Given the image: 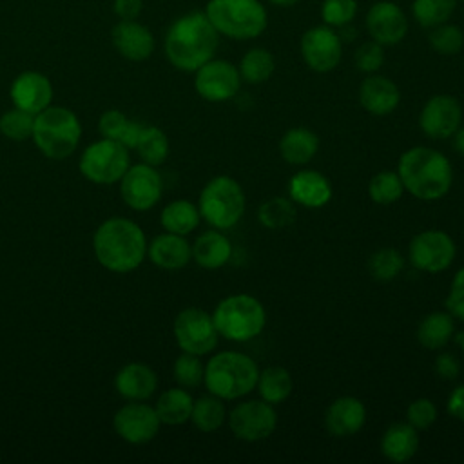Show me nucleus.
Segmentation results:
<instances>
[{
	"label": "nucleus",
	"instance_id": "obj_1",
	"mask_svg": "<svg viewBox=\"0 0 464 464\" xmlns=\"http://www.w3.org/2000/svg\"><path fill=\"white\" fill-rule=\"evenodd\" d=\"M219 33L214 29L205 11H190L176 18L167 29L165 56L178 71L194 72L214 58Z\"/></svg>",
	"mask_w": 464,
	"mask_h": 464
},
{
	"label": "nucleus",
	"instance_id": "obj_2",
	"mask_svg": "<svg viewBox=\"0 0 464 464\" xmlns=\"http://www.w3.org/2000/svg\"><path fill=\"white\" fill-rule=\"evenodd\" d=\"M404 192L420 201L442 199L453 185V167L440 150L417 145L404 150L397 163Z\"/></svg>",
	"mask_w": 464,
	"mask_h": 464
},
{
	"label": "nucleus",
	"instance_id": "obj_3",
	"mask_svg": "<svg viewBox=\"0 0 464 464\" xmlns=\"http://www.w3.org/2000/svg\"><path fill=\"white\" fill-rule=\"evenodd\" d=\"M147 245L141 227L127 218L105 219L92 236V250L98 263L116 274L136 270L147 256Z\"/></svg>",
	"mask_w": 464,
	"mask_h": 464
},
{
	"label": "nucleus",
	"instance_id": "obj_4",
	"mask_svg": "<svg viewBox=\"0 0 464 464\" xmlns=\"http://www.w3.org/2000/svg\"><path fill=\"white\" fill-rule=\"evenodd\" d=\"M259 377L257 362L243 352L223 350L205 362L203 384L208 393L227 401H237L256 390Z\"/></svg>",
	"mask_w": 464,
	"mask_h": 464
},
{
	"label": "nucleus",
	"instance_id": "obj_5",
	"mask_svg": "<svg viewBox=\"0 0 464 464\" xmlns=\"http://www.w3.org/2000/svg\"><path fill=\"white\" fill-rule=\"evenodd\" d=\"M212 319L219 337L230 343H248L263 334L266 308L250 294H232L216 304Z\"/></svg>",
	"mask_w": 464,
	"mask_h": 464
},
{
	"label": "nucleus",
	"instance_id": "obj_6",
	"mask_svg": "<svg viewBox=\"0 0 464 464\" xmlns=\"http://www.w3.org/2000/svg\"><path fill=\"white\" fill-rule=\"evenodd\" d=\"M201 219L218 230L234 228L245 216L246 196L241 183L227 174L214 176L205 183L198 198Z\"/></svg>",
	"mask_w": 464,
	"mask_h": 464
},
{
	"label": "nucleus",
	"instance_id": "obj_7",
	"mask_svg": "<svg viewBox=\"0 0 464 464\" xmlns=\"http://www.w3.org/2000/svg\"><path fill=\"white\" fill-rule=\"evenodd\" d=\"M205 14L214 29L230 40H254L268 27V13L259 0H208Z\"/></svg>",
	"mask_w": 464,
	"mask_h": 464
},
{
	"label": "nucleus",
	"instance_id": "obj_8",
	"mask_svg": "<svg viewBox=\"0 0 464 464\" xmlns=\"http://www.w3.org/2000/svg\"><path fill=\"white\" fill-rule=\"evenodd\" d=\"M33 141L36 149L49 160L69 158L82 138V125L78 116L65 107L49 105L34 114Z\"/></svg>",
	"mask_w": 464,
	"mask_h": 464
},
{
	"label": "nucleus",
	"instance_id": "obj_9",
	"mask_svg": "<svg viewBox=\"0 0 464 464\" xmlns=\"http://www.w3.org/2000/svg\"><path fill=\"white\" fill-rule=\"evenodd\" d=\"M129 165V149L109 138L91 143L78 163L82 176L98 185H112L120 181Z\"/></svg>",
	"mask_w": 464,
	"mask_h": 464
},
{
	"label": "nucleus",
	"instance_id": "obj_10",
	"mask_svg": "<svg viewBox=\"0 0 464 464\" xmlns=\"http://www.w3.org/2000/svg\"><path fill=\"white\" fill-rule=\"evenodd\" d=\"M457 257V245L453 237L440 228H428L417 232L408 245L410 265L426 274H439L448 270Z\"/></svg>",
	"mask_w": 464,
	"mask_h": 464
},
{
	"label": "nucleus",
	"instance_id": "obj_11",
	"mask_svg": "<svg viewBox=\"0 0 464 464\" xmlns=\"http://www.w3.org/2000/svg\"><path fill=\"white\" fill-rule=\"evenodd\" d=\"M232 435L243 442H259L268 439L277 428V411L274 404L263 399L239 401L227 415Z\"/></svg>",
	"mask_w": 464,
	"mask_h": 464
},
{
	"label": "nucleus",
	"instance_id": "obj_12",
	"mask_svg": "<svg viewBox=\"0 0 464 464\" xmlns=\"http://www.w3.org/2000/svg\"><path fill=\"white\" fill-rule=\"evenodd\" d=\"M172 332L178 348L194 355H207L214 352L219 341L212 314L196 306L183 308L176 315Z\"/></svg>",
	"mask_w": 464,
	"mask_h": 464
},
{
	"label": "nucleus",
	"instance_id": "obj_13",
	"mask_svg": "<svg viewBox=\"0 0 464 464\" xmlns=\"http://www.w3.org/2000/svg\"><path fill=\"white\" fill-rule=\"evenodd\" d=\"M241 76L237 67L221 58H210L199 69L194 71L196 92L212 103L228 102L237 96L241 89Z\"/></svg>",
	"mask_w": 464,
	"mask_h": 464
},
{
	"label": "nucleus",
	"instance_id": "obj_14",
	"mask_svg": "<svg viewBox=\"0 0 464 464\" xmlns=\"http://www.w3.org/2000/svg\"><path fill=\"white\" fill-rule=\"evenodd\" d=\"M301 58L314 72L324 74L334 71L343 58V44L339 34L330 25H314L306 29L299 42Z\"/></svg>",
	"mask_w": 464,
	"mask_h": 464
},
{
	"label": "nucleus",
	"instance_id": "obj_15",
	"mask_svg": "<svg viewBox=\"0 0 464 464\" xmlns=\"http://www.w3.org/2000/svg\"><path fill=\"white\" fill-rule=\"evenodd\" d=\"M120 194L127 207L143 212L156 207L163 194V179L149 163L129 165L120 179Z\"/></svg>",
	"mask_w": 464,
	"mask_h": 464
},
{
	"label": "nucleus",
	"instance_id": "obj_16",
	"mask_svg": "<svg viewBox=\"0 0 464 464\" xmlns=\"http://www.w3.org/2000/svg\"><path fill=\"white\" fill-rule=\"evenodd\" d=\"M462 125V105L451 94H435L419 112V127L430 140H450Z\"/></svg>",
	"mask_w": 464,
	"mask_h": 464
},
{
	"label": "nucleus",
	"instance_id": "obj_17",
	"mask_svg": "<svg viewBox=\"0 0 464 464\" xmlns=\"http://www.w3.org/2000/svg\"><path fill=\"white\" fill-rule=\"evenodd\" d=\"M114 431L129 444H145L152 440L161 426V420L145 401H129L112 419Z\"/></svg>",
	"mask_w": 464,
	"mask_h": 464
},
{
	"label": "nucleus",
	"instance_id": "obj_18",
	"mask_svg": "<svg viewBox=\"0 0 464 464\" xmlns=\"http://www.w3.org/2000/svg\"><path fill=\"white\" fill-rule=\"evenodd\" d=\"M370 40L382 47L397 45L408 34V18L404 11L392 0L375 2L364 18Z\"/></svg>",
	"mask_w": 464,
	"mask_h": 464
},
{
	"label": "nucleus",
	"instance_id": "obj_19",
	"mask_svg": "<svg viewBox=\"0 0 464 464\" xmlns=\"http://www.w3.org/2000/svg\"><path fill=\"white\" fill-rule=\"evenodd\" d=\"M366 406L353 395H343L330 402L324 411V428L332 437L344 439L359 433L366 424Z\"/></svg>",
	"mask_w": 464,
	"mask_h": 464
},
{
	"label": "nucleus",
	"instance_id": "obj_20",
	"mask_svg": "<svg viewBox=\"0 0 464 464\" xmlns=\"http://www.w3.org/2000/svg\"><path fill=\"white\" fill-rule=\"evenodd\" d=\"M9 96L14 107L31 114H38L51 105L53 85L42 72L24 71L13 80Z\"/></svg>",
	"mask_w": 464,
	"mask_h": 464
},
{
	"label": "nucleus",
	"instance_id": "obj_21",
	"mask_svg": "<svg viewBox=\"0 0 464 464\" xmlns=\"http://www.w3.org/2000/svg\"><path fill=\"white\" fill-rule=\"evenodd\" d=\"M334 188L330 179L314 169H303L288 179V198L304 208H321L330 203Z\"/></svg>",
	"mask_w": 464,
	"mask_h": 464
},
{
	"label": "nucleus",
	"instance_id": "obj_22",
	"mask_svg": "<svg viewBox=\"0 0 464 464\" xmlns=\"http://www.w3.org/2000/svg\"><path fill=\"white\" fill-rule=\"evenodd\" d=\"M359 103L372 116H388L399 107L401 91L388 76L366 74L359 85Z\"/></svg>",
	"mask_w": 464,
	"mask_h": 464
},
{
	"label": "nucleus",
	"instance_id": "obj_23",
	"mask_svg": "<svg viewBox=\"0 0 464 464\" xmlns=\"http://www.w3.org/2000/svg\"><path fill=\"white\" fill-rule=\"evenodd\" d=\"M114 49L130 62H143L154 51V36L136 20H121L111 31Z\"/></svg>",
	"mask_w": 464,
	"mask_h": 464
},
{
	"label": "nucleus",
	"instance_id": "obj_24",
	"mask_svg": "<svg viewBox=\"0 0 464 464\" xmlns=\"http://www.w3.org/2000/svg\"><path fill=\"white\" fill-rule=\"evenodd\" d=\"M147 256L158 268L179 270L192 261V245L185 236L163 232L147 245Z\"/></svg>",
	"mask_w": 464,
	"mask_h": 464
},
{
	"label": "nucleus",
	"instance_id": "obj_25",
	"mask_svg": "<svg viewBox=\"0 0 464 464\" xmlns=\"http://www.w3.org/2000/svg\"><path fill=\"white\" fill-rule=\"evenodd\" d=\"M114 388L127 401H147L158 388V375L143 362H129L116 373Z\"/></svg>",
	"mask_w": 464,
	"mask_h": 464
},
{
	"label": "nucleus",
	"instance_id": "obj_26",
	"mask_svg": "<svg viewBox=\"0 0 464 464\" xmlns=\"http://www.w3.org/2000/svg\"><path fill=\"white\" fill-rule=\"evenodd\" d=\"M232 241L223 230L210 228L201 232L192 243V259L205 270L223 268L232 257Z\"/></svg>",
	"mask_w": 464,
	"mask_h": 464
},
{
	"label": "nucleus",
	"instance_id": "obj_27",
	"mask_svg": "<svg viewBox=\"0 0 464 464\" xmlns=\"http://www.w3.org/2000/svg\"><path fill=\"white\" fill-rule=\"evenodd\" d=\"M419 442V433L410 422H393L381 435L379 450L390 462L404 464L415 457Z\"/></svg>",
	"mask_w": 464,
	"mask_h": 464
},
{
	"label": "nucleus",
	"instance_id": "obj_28",
	"mask_svg": "<svg viewBox=\"0 0 464 464\" xmlns=\"http://www.w3.org/2000/svg\"><path fill=\"white\" fill-rule=\"evenodd\" d=\"M319 150V138L308 127H292L279 140L281 158L295 167L310 163Z\"/></svg>",
	"mask_w": 464,
	"mask_h": 464
},
{
	"label": "nucleus",
	"instance_id": "obj_29",
	"mask_svg": "<svg viewBox=\"0 0 464 464\" xmlns=\"http://www.w3.org/2000/svg\"><path fill=\"white\" fill-rule=\"evenodd\" d=\"M455 335V317L448 310L426 314L417 326V341L422 348L442 350Z\"/></svg>",
	"mask_w": 464,
	"mask_h": 464
},
{
	"label": "nucleus",
	"instance_id": "obj_30",
	"mask_svg": "<svg viewBox=\"0 0 464 464\" xmlns=\"http://www.w3.org/2000/svg\"><path fill=\"white\" fill-rule=\"evenodd\" d=\"M192 406H194V397L188 393V390L181 386H174L160 393L154 404V410L161 424L181 426L190 420Z\"/></svg>",
	"mask_w": 464,
	"mask_h": 464
},
{
	"label": "nucleus",
	"instance_id": "obj_31",
	"mask_svg": "<svg viewBox=\"0 0 464 464\" xmlns=\"http://www.w3.org/2000/svg\"><path fill=\"white\" fill-rule=\"evenodd\" d=\"M160 223L165 232L188 236L201 223L198 205L188 199H172L161 208Z\"/></svg>",
	"mask_w": 464,
	"mask_h": 464
},
{
	"label": "nucleus",
	"instance_id": "obj_32",
	"mask_svg": "<svg viewBox=\"0 0 464 464\" xmlns=\"http://www.w3.org/2000/svg\"><path fill=\"white\" fill-rule=\"evenodd\" d=\"M256 390L259 393V399L276 406L285 402L292 395L294 379L290 372L283 366H266L259 370Z\"/></svg>",
	"mask_w": 464,
	"mask_h": 464
},
{
	"label": "nucleus",
	"instance_id": "obj_33",
	"mask_svg": "<svg viewBox=\"0 0 464 464\" xmlns=\"http://www.w3.org/2000/svg\"><path fill=\"white\" fill-rule=\"evenodd\" d=\"M227 415L228 411H227L225 401L212 393H207L194 399L190 422L194 424L196 430L203 433H214L227 422Z\"/></svg>",
	"mask_w": 464,
	"mask_h": 464
},
{
	"label": "nucleus",
	"instance_id": "obj_34",
	"mask_svg": "<svg viewBox=\"0 0 464 464\" xmlns=\"http://www.w3.org/2000/svg\"><path fill=\"white\" fill-rule=\"evenodd\" d=\"M237 71L241 80L250 85L265 83L276 71L274 54L265 47H252L241 56Z\"/></svg>",
	"mask_w": 464,
	"mask_h": 464
},
{
	"label": "nucleus",
	"instance_id": "obj_35",
	"mask_svg": "<svg viewBox=\"0 0 464 464\" xmlns=\"http://www.w3.org/2000/svg\"><path fill=\"white\" fill-rule=\"evenodd\" d=\"M297 208L295 203L290 198L274 196L270 199H265L257 208V219L259 223L268 230H279L295 221Z\"/></svg>",
	"mask_w": 464,
	"mask_h": 464
},
{
	"label": "nucleus",
	"instance_id": "obj_36",
	"mask_svg": "<svg viewBox=\"0 0 464 464\" xmlns=\"http://www.w3.org/2000/svg\"><path fill=\"white\" fill-rule=\"evenodd\" d=\"M134 150L138 152V156L141 158L143 163L158 167L169 156V150H170L169 138L160 127L145 125L140 138H138V143H136Z\"/></svg>",
	"mask_w": 464,
	"mask_h": 464
},
{
	"label": "nucleus",
	"instance_id": "obj_37",
	"mask_svg": "<svg viewBox=\"0 0 464 464\" xmlns=\"http://www.w3.org/2000/svg\"><path fill=\"white\" fill-rule=\"evenodd\" d=\"M457 9V0H413L411 14L422 29H433L450 22Z\"/></svg>",
	"mask_w": 464,
	"mask_h": 464
},
{
	"label": "nucleus",
	"instance_id": "obj_38",
	"mask_svg": "<svg viewBox=\"0 0 464 464\" xmlns=\"http://www.w3.org/2000/svg\"><path fill=\"white\" fill-rule=\"evenodd\" d=\"M404 194L397 170H379L368 183V196L375 205H393Z\"/></svg>",
	"mask_w": 464,
	"mask_h": 464
},
{
	"label": "nucleus",
	"instance_id": "obj_39",
	"mask_svg": "<svg viewBox=\"0 0 464 464\" xmlns=\"http://www.w3.org/2000/svg\"><path fill=\"white\" fill-rule=\"evenodd\" d=\"M402 268H404V257L393 246H382L375 250L368 259L370 276L382 283L393 281L402 272Z\"/></svg>",
	"mask_w": 464,
	"mask_h": 464
},
{
	"label": "nucleus",
	"instance_id": "obj_40",
	"mask_svg": "<svg viewBox=\"0 0 464 464\" xmlns=\"http://www.w3.org/2000/svg\"><path fill=\"white\" fill-rule=\"evenodd\" d=\"M203 373H205V362L201 361V355H194L188 352H181L172 366V375L178 386L192 390L203 384Z\"/></svg>",
	"mask_w": 464,
	"mask_h": 464
},
{
	"label": "nucleus",
	"instance_id": "obj_41",
	"mask_svg": "<svg viewBox=\"0 0 464 464\" xmlns=\"http://www.w3.org/2000/svg\"><path fill=\"white\" fill-rule=\"evenodd\" d=\"M428 42L431 49L442 56H451L462 51L464 47V33L459 25L455 24H440L433 29H430Z\"/></svg>",
	"mask_w": 464,
	"mask_h": 464
},
{
	"label": "nucleus",
	"instance_id": "obj_42",
	"mask_svg": "<svg viewBox=\"0 0 464 464\" xmlns=\"http://www.w3.org/2000/svg\"><path fill=\"white\" fill-rule=\"evenodd\" d=\"M34 114L13 107L0 116V132L14 141H24L33 136Z\"/></svg>",
	"mask_w": 464,
	"mask_h": 464
},
{
	"label": "nucleus",
	"instance_id": "obj_43",
	"mask_svg": "<svg viewBox=\"0 0 464 464\" xmlns=\"http://www.w3.org/2000/svg\"><path fill=\"white\" fill-rule=\"evenodd\" d=\"M357 14V0H323L321 20L330 27H344Z\"/></svg>",
	"mask_w": 464,
	"mask_h": 464
},
{
	"label": "nucleus",
	"instance_id": "obj_44",
	"mask_svg": "<svg viewBox=\"0 0 464 464\" xmlns=\"http://www.w3.org/2000/svg\"><path fill=\"white\" fill-rule=\"evenodd\" d=\"M437 417H439L437 404L426 397H419L411 401L406 408V422H410L417 431L431 428Z\"/></svg>",
	"mask_w": 464,
	"mask_h": 464
},
{
	"label": "nucleus",
	"instance_id": "obj_45",
	"mask_svg": "<svg viewBox=\"0 0 464 464\" xmlns=\"http://www.w3.org/2000/svg\"><path fill=\"white\" fill-rule=\"evenodd\" d=\"M355 67L364 74L377 72L384 63V47L373 40H368L359 45L353 54Z\"/></svg>",
	"mask_w": 464,
	"mask_h": 464
},
{
	"label": "nucleus",
	"instance_id": "obj_46",
	"mask_svg": "<svg viewBox=\"0 0 464 464\" xmlns=\"http://www.w3.org/2000/svg\"><path fill=\"white\" fill-rule=\"evenodd\" d=\"M130 120L121 112V111H116V109H111V111H105L100 120H98V130L103 138H109V140H116L120 141L129 127Z\"/></svg>",
	"mask_w": 464,
	"mask_h": 464
},
{
	"label": "nucleus",
	"instance_id": "obj_47",
	"mask_svg": "<svg viewBox=\"0 0 464 464\" xmlns=\"http://www.w3.org/2000/svg\"><path fill=\"white\" fill-rule=\"evenodd\" d=\"M446 310L459 321L464 323V266H460L451 277L446 299Z\"/></svg>",
	"mask_w": 464,
	"mask_h": 464
},
{
	"label": "nucleus",
	"instance_id": "obj_48",
	"mask_svg": "<svg viewBox=\"0 0 464 464\" xmlns=\"http://www.w3.org/2000/svg\"><path fill=\"white\" fill-rule=\"evenodd\" d=\"M435 373L444 381H453L460 373L459 359L450 352H440L435 357Z\"/></svg>",
	"mask_w": 464,
	"mask_h": 464
},
{
	"label": "nucleus",
	"instance_id": "obj_49",
	"mask_svg": "<svg viewBox=\"0 0 464 464\" xmlns=\"http://www.w3.org/2000/svg\"><path fill=\"white\" fill-rule=\"evenodd\" d=\"M446 411L453 419H457V420H460L464 424V382L457 384L451 390V393H450V397L446 401Z\"/></svg>",
	"mask_w": 464,
	"mask_h": 464
},
{
	"label": "nucleus",
	"instance_id": "obj_50",
	"mask_svg": "<svg viewBox=\"0 0 464 464\" xmlns=\"http://www.w3.org/2000/svg\"><path fill=\"white\" fill-rule=\"evenodd\" d=\"M143 0H114V13L120 16V20H136L141 13Z\"/></svg>",
	"mask_w": 464,
	"mask_h": 464
},
{
	"label": "nucleus",
	"instance_id": "obj_51",
	"mask_svg": "<svg viewBox=\"0 0 464 464\" xmlns=\"http://www.w3.org/2000/svg\"><path fill=\"white\" fill-rule=\"evenodd\" d=\"M451 143H453V150L460 156H464V125H460L455 134L451 136Z\"/></svg>",
	"mask_w": 464,
	"mask_h": 464
},
{
	"label": "nucleus",
	"instance_id": "obj_52",
	"mask_svg": "<svg viewBox=\"0 0 464 464\" xmlns=\"http://www.w3.org/2000/svg\"><path fill=\"white\" fill-rule=\"evenodd\" d=\"M272 5H277V7H292L295 5L299 0H268Z\"/></svg>",
	"mask_w": 464,
	"mask_h": 464
},
{
	"label": "nucleus",
	"instance_id": "obj_53",
	"mask_svg": "<svg viewBox=\"0 0 464 464\" xmlns=\"http://www.w3.org/2000/svg\"><path fill=\"white\" fill-rule=\"evenodd\" d=\"M455 341L459 343V346H460V352H462V355H464V330L455 337Z\"/></svg>",
	"mask_w": 464,
	"mask_h": 464
},
{
	"label": "nucleus",
	"instance_id": "obj_54",
	"mask_svg": "<svg viewBox=\"0 0 464 464\" xmlns=\"http://www.w3.org/2000/svg\"><path fill=\"white\" fill-rule=\"evenodd\" d=\"M462 2H464V0H462Z\"/></svg>",
	"mask_w": 464,
	"mask_h": 464
}]
</instances>
